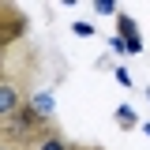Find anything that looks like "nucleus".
Returning <instances> with one entry per match:
<instances>
[{"mask_svg":"<svg viewBox=\"0 0 150 150\" xmlns=\"http://www.w3.org/2000/svg\"><path fill=\"white\" fill-rule=\"evenodd\" d=\"M49 135H60V128H56L53 120L38 116L30 105H23L11 120H4V124H0V139H4V143H11V146H19V150L38 146V143H41V139H49Z\"/></svg>","mask_w":150,"mask_h":150,"instance_id":"nucleus-1","label":"nucleus"},{"mask_svg":"<svg viewBox=\"0 0 150 150\" xmlns=\"http://www.w3.org/2000/svg\"><path fill=\"white\" fill-rule=\"evenodd\" d=\"M23 34H26V15H23V8L4 4V0H0V45H4V49H11Z\"/></svg>","mask_w":150,"mask_h":150,"instance_id":"nucleus-3","label":"nucleus"},{"mask_svg":"<svg viewBox=\"0 0 150 150\" xmlns=\"http://www.w3.org/2000/svg\"><path fill=\"white\" fill-rule=\"evenodd\" d=\"M116 23H120V34L128 38V49H131V53H139V49H143V41H139V30L131 26V19H128V15H116Z\"/></svg>","mask_w":150,"mask_h":150,"instance_id":"nucleus-4","label":"nucleus"},{"mask_svg":"<svg viewBox=\"0 0 150 150\" xmlns=\"http://www.w3.org/2000/svg\"><path fill=\"white\" fill-rule=\"evenodd\" d=\"M26 101H30V98H26V83H23V79H11V75L4 71L0 75V124L11 120Z\"/></svg>","mask_w":150,"mask_h":150,"instance_id":"nucleus-2","label":"nucleus"},{"mask_svg":"<svg viewBox=\"0 0 150 150\" xmlns=\"http://www.w3.org/2000/svg\"><path fill=\"white\" fill-rule=\"evenodd\" d=\"M68 146H71V143H68V139H64V131H60V135L41 139V143H38V146H30V150H68Z\"/></svg>","mask_w":150,"mask_h":150,"instance_id":"nucleus-6","label":"nucleus"},{"mask_svg":"<svg viewBox=\"0 0 150 150\" xmlns=\"http://www.w3.org/2000/svg\"><path fill=\"white\" fill-rule=\"evenodd\" d=\"M0 150H19V146H11V143H4V139H0Z\"/></svg>","mask_w":150,"mask_h":150,"instance_id":"nucleus-8","label":"nucleus"},{"mask_svg":"<svg viewBox=\"0 0 150 150\" xmlns=\"http://www.w3.org/2000/svg\"><path fill=\"white\" fill-rule=\"evenodd\" d=\"M26 105H30V109H34L38 116H45V120H53V98H49V94H34V98H30Z\"/></svg>","mask_w":150,"mask_h":150,"instance_id":"nucleus-5","label":"nucleus"},{"mask_svg":"<svg viewBox=\"0 0 150 150\" xmlns=\"http://www.w3.org/2000/svg\"><path fill=\"white\" fill-rule=\"evenodd\" d=\"M4 56H8V49L0 45V75H4Z\"/></svg>","mask_w":150,"mask_h":150,"instance_id":"nucleus-7","label":"nucleus"}]
</instances>
